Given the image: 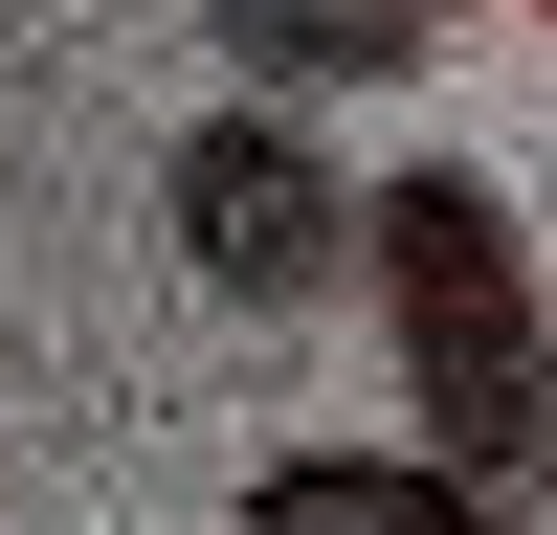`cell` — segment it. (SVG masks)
I'll return each mask as SVG.
<instances>
[{"mask_svg": "<svg viewBox=\"0 0 557 535\" xmlns=\"http://www.w3.org/2000/svg\"><path fill=\"white\" fill-rule=\"evenodd\" d=\"M357 268H380V357L424 401V469L513 513L557 469V312H535V246L491 201V157H401L357 201Z\"/></svg>", "mask_w": 557, "mask_h": 535, "instance_id": "6da1fadb", "label": "cell"}, {"mask_svg": "<svg viewBox=\"0 0 557 535\" xmlns=\"http://www.w3.org/2000/svg\"><path fill=\"white\" fill-rule=\"evenodd\" d=\"M246 535H513V513L446 490L424 446H290V469L246 490Z\"/></svg>", "mask_w": 557, "mask_h": 535, "instance_id": "3957f363", "label": "cell"}, {"mask_svg": "<svg viewBox=\"0 0 557 535\" xmlns=\"http://www.w3.org/2000/svg\"><path fill=\"white\" fill-rule=\"evenodd\" d=\"M178 246H201V290L312 312V290L357 268V178L312 157L290 112H201V134H178Z\"/></svg>", "mask_w": 557, "mask_h": 535, "instance_id": "7a4b0ae2", "label": "cell"}, {"mask_svg": "<svg viewBox=\"0 0 557 535\" xmlns=\"http://www.w3.org/2000/svg\"><path fill=\"white\" fill-rule=\"evenodd\" d=\"M223 45H246L268 89H357V67H424L446 0H223Z\"/></svg>", "mask_w": 557, "mask_h": 535, "instance_id": "277c9868", "label": "cell"}]
</instances>
